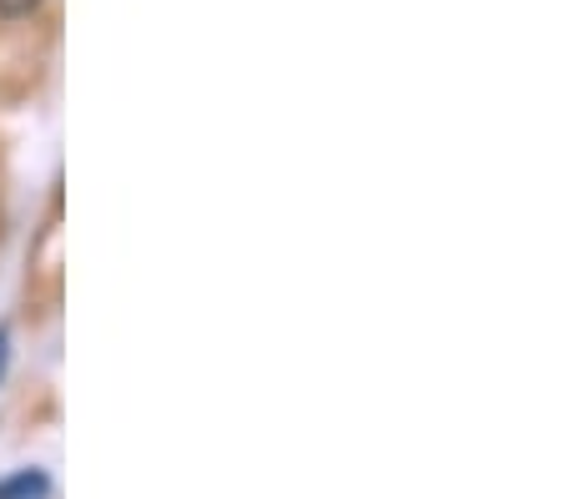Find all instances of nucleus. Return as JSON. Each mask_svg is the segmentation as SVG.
<instances>
[{
    "label": "nucleus",
    "instance_id": "obj_1",
    "mask_svg": "<svg viewBox=\"0 0 564 499\" xmlns=\"http://www.w3.org/2000/svg\"><path fill=\"white\" fill-rule=\"evenodd\" d=\"M41 0H0V15H31Z\"/></svg>",
    "mask_w": 564,
    "mask_h": 499
},
{
    "label": "nucleus",
    "instance_id": "obj_2",
    "mask_svg": "<svg viewBox=\"0 0 564 499\" xmlns=\"http://www.w3.org/2000/svg\"><path fill=\"white\" fill-rule=\"evenodd\" d=\"M0 369H6V333H0Z\"/></svg>",
    "mask_w": 564,
    "mask_h": 499
}]
</instances>
